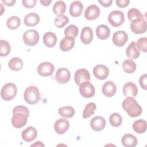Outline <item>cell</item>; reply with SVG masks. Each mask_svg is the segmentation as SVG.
I'll return each instance as SVG.
<instances>
[{"label":"cell","instance_id":"d6986e66","mask_svg":"<svg viewBox=\"0 0 147 147\" xmlns=\"http://www.w3.org/2000/svg\"><path fill=\"white\" fill-rule=\"evenodd\" d=\"M83 10V5L82 3L79 1H75L70 5L69 13L71 16L77 17L82 14Z\"/></svg>","mask_w":147,"mask_h":147},{"label":"cell","instance_id":"ee69618b","mask_svg":"<svg viewBox=\"0 0 147 147\" xmlns=\"http://www.w3.org/2000/svg\"><path fill=\"white\" fill-rule=\"evenodd\" d=\"M98 2L104 7H109L113 3L112 0H98Z\"/></svg>","mask_w":147,"mask_h":147},{"label":"cell","instance_id":"cb8c5ba5","mask_svg":"<svg viewBox=\"0 0 147 147\" xmlns=\"http://www.w3.org/2000/svg\"><path fill=\"white\" fill-rule=\"evenodd\" d=\"M126 55L127 57L133 59H137L140 56V52L135 41H132L128 45L126 49Z\"/></svg>","mask_w":147,"mask_h":147},{"label":"cell","instance_id":"8fae6325","mask_svg":"<svg viewBox=\"0 0 147 147\" xmlns=\"http://www.w3.org/2000/svg\"><path fill=\"white\" fill-rule=\"evenodd\" d=\"M93 74L95 78L99 80H104L109 74V69L107 67L102 64L95 65L93 68Z\"/></svg>","mask_w":147,"mask_h":147},{"label":"cell","instance_id":"3957f363","mask_svg":"<svg viewBox=\"0 0 147 147\" xmlns=\"http://www.w3.org/2000/svg\"><path fill=\"white\" fill-rule=\"evenodd\" d=\"M24 98L25 101L29 105H34L40 99V94L38 88L34 86L28 87L24 91Z\"/></svg>","mask_w":147,"mask_h":147},{"label":"cell","instance_id":"d6a6232c","mask_svg":"<svg viewBox=\"0 0 147 147\" xmlns=\"http://www.w3.org/2000/svg\"><path fill=\"white\" fill-rule=\"evenodd\" d=\"M66 11V4L63 1L56 2L53 6V13L58 16L63 15Z\"/></svg>","mask_w":147,"mask_h":147},{"label":"cell","instance_id":"44dd1931","mask_svg":"<svg viewBox=\"0 0 147 147\" xmlns=\"http://www.w3.org/2000/svg\"><path fill=\"white\" fill-rule=\"evenodd\" d=\"M93 32L89 26H84L82 29L80 34L81 41L84 44H90L93 39Z\"/></svg>","mask_w":147,"mask_h":147},{"label":"cell","instance_id":"8d00e7d4","mask_svg":"<svg viewBox=\"0 0 147 147\" xmlns=\"http://www.w3.org/2000/svg\"><path fill=\"white\" fill-rule=\"evenodd\" d=\"M11 51V48L9 43L5 40H0V56H6L9 54Z\"/></svg>","mask_w":147,"mask_h":147},{"label":"cell","instance_id":"4fadbf2b","mask_svg":"<svg viewBox=\"0 0 147 147\" xmlns=\"http://www.w3.org/2000/svg\"><path fill=\"white\" fill-rule=\"evenodd\" d=\"M130 29L135 34H142L146 31V22L144 18L132 22L130 24Z\"/></svg>","mask_w":147,"mask_h":147},{"label":"cell","instance_id":"484cf974","mask_svg":"<svg viewBox=\"0 0 147 147\" xmlns=\"http://www.w3.org/2000/svg\"><path fill=\"white\" fill-rule=\"evenodd\" d=\"M121 142L125 147H134L137 144V139L131 134H125L122 137Z\"/></svg>","mask_w":147,"mask_h":147},{"label":"cell","instance_id":"5b68a950","mask_svg":"<svg viewBox=\"0 0 147 147\" xmlns=\"http://www.w3.org/2000/svg\"><path fill=\"white\" fill-rule=\"evenodd\" d=\"M125 21L124 14L122 11L113 10L108 16V21L114 27L121 26Z\"/></svg>","mask_w":147,"mask_h":147},{"label":"cell","instance_id":"74e56055","mask_svg":"<svg viewBox=\"0 0 147 147\" xmlns=\"http://www.w3.org/2000/svg\"><path fill=\"white\" fill-rule=\"evenodd\" d=\"M69 22V18L67 16L60 15L57 16L54 20V23L56 26L59 28H62Z\"/></svg>","mask_w":147,"mask_h":147},{"label":"cell","instance_id":"603a6c76","mask_svg":"<svg viewBox=\"0 0 147 147\" xmlns=\"http://www.w3.org/2000/svg\"><path fill=\"white\" fill-rule=\"evenodd\" d=\"M42 40L46 47L48 48H52L56 44L57 37L54 33L52 32H48L44 34Z\"/></svg>","mask_w":147,"mask_h":147},{"label":"cell","instance_id":"4316f807","mask_svg":"<svg viewBox=\"0 0 147 147\" xmlns=\"http://www.w3.org/2000/svg\"><path fill=\"white\" fill-rule=\"evenodd\" d=\"M110 34V29L104 24L99 25L96 29V35L97 37L100 40L107 39Z\"/></svg>","mask_w":147,"mask_h":147},{"label":"cell","instance_id":"bcb514c9","mask_svg":"<svg viewBox=\"0 0 147 147\" xmlns=\"http://www.w3.org/2000/svg\"><path fill=\"white\" fill-rule=\"evenodd\" d=\"M40 2L42 5L47 6H49V4L52 2V0H40Z\"/></svg>","mask_w":147,"mask_h":147},{"label":"cell","instance_id":"f6af8a7d","mask_svg":"<svg viewBox=\"0 0 147 147\" xmlns=\"http://www.w3.org/2000/svg\"><path fill=\"white\" fill-rule=\"evenodd\" d=\"M2 2L5 5H6L7 6H13L15 3L16 1L15 0H11V1L2 0Z\"/></svg>","mask_w":147,"mask_h":147},{"label":"cell","instance_id":"7c38bea8","mask_svg":"<svg viewBox=\"0 0 147 147\" xmlns=\"http://www.w3.org/2000/svg\"><path fill=\"white\" fill-rule=\"evenodd\" d=\"M55 78L59 83L61 84L66 83L70 79L71 72L66 68H60L56 72Z\"/></svg>","mask_w":147,"mask_h":147},{"label":"cell","instance_id":"4dcf8cb0","mask_svg":"<svg viewBox=\"0 0 147 147\" xmlns=\"http://www.w3.org/2000/svg\"><path fill=\"white\" fill-rule=\"evenodd\" d=\"M123 70L127 73H133L136 69V64L131 59H126L122 63Z\"/></svg>","mask_w":147,"mask_h":147},{"label":"cell","instance_id":"d590c367","mask_svg":"<svg viewBox=\"0 0 147 147\" xmlns=\"http://www.w3.org/2000/svg\"><path fill=\"white\" fill-rule=\"evenodd\" d=\"M109 122L112 126L118 127L121 125L122 122V116L119 113H114L110 115Z\"/></svg>","mask_w":147,"mask_h":147},{"label":"cell","instance_id":"836d02e7","mask_svg":"<svg viewBox=\"0 0 147 147\" xmlns=\"http://www.w3.org/2000/svg\"><path fill=\"white\" fill-rule=\"evenodd\" d=\"M21 24L20 18L16 16L9 17L6 22V25L10 29L14 30L17 29Z\"/></svg>","mask_w":147,"mask_h":147},{"label":"cell","instance_id":"ba28073f","mask_svg":"<svg viewBox=\"0 0 147 147\" xmlns=\"http://www.w3.org/2000/svg\"><path fill=\"white\" fill-rule=\"evenodd\" d=\"M55 70L54 65L48 61L40 63L37 67L38 74L42 76H49L53 74Z\"/></svg>","mask_w":147,"mask_h":147},{"label":"cell","instance_id":"ac0fdd59","mask_svg":"<svg viewBox=\"0 0 147 147\" xmlns=\"http://www.w3.org/2000/svg\"><path fill=\"white\" fill-rule=\"evenodd\" d=\"M37 136V131L35 127L29 126L24 130L21 133L22 138L26 142H29L34 140Z\"/></svg>","mask_w":147,"mask_h":147},{"label":"cell","instance_id":"7dc6e473","mask_svg":"<svg viewBox=\"0 0 147 147\" xmlns=\"http://www.w3.org/2000/svg\"><path fill=\"white\" fill-rule=\"evenodd\" d=\"M44 146V145L40 141H37L34 144L31 145V146Z\"/></svg>","mask_w":147,"mask_h":147},{"label":"cell","instance_id":"83f0119b","mask_svg":"<svg viewBox=\"0 0 147 147\" xmlns=\"http://www.w3.org/2000/svg\"><path fill=\"white\" fill-rule=\"evenodd\" d=\"M127 17L131 22L139 21L144 18L141 11L136 8H131L128 10Z\"/></svg>","mask_w":147,"mask_h":147},{"label":"cell","instance_id":"9a60e30c","mask_svg":"<svg viewBox=\"0 0 147 147\" xmlns=\"http://www.w3.org/2000/svg\"><path fill=\"white\" fill-rule=\"evenodd\" d=\"M69 127V123L67 119L64 118L58 119L54 124L55 131L59 134L65 133Z\"/></svg>","mask_w":147,"mask_h":147},{"label":"cell","instance_id":"60d3db41","mask_svg":"<svg viewBox=\"0 0 147 147\" xmlns=\"http://www.w3.org/2000/svg\"><path fill=\"white\" fill-rule=\"evenodd\" d=\"M36 0H22V3L26 8H32L35 6L36 4Z\"/></svg>","mask_w":147,"mask_h":147},{"label":"cell","instance_id":"52a82bcc","mask_svg":"<svg viewBox=\"0 0 147 147\" xmlns=\"http://www.w3.org/2000/svg\"><path fill=\"white\" fill-rule=\"evenodd\" d=\"M79 92L82 96L86 98L92 97L95 92V87L93 84L90 82H84L80 84Z\"/></svg>","mask_w":147,"mask_h":147},{"label":"cell","instance_id":"e0dca14e","mask_svg":"<svg viewBox=\"0 0 147 147\" xmlns=\"http://www.w3.org/2000/svg\"><path fill=\"white\" fill-rule=\"evenodd\" d=\"M123 94L126 97H135L138 93L137 86L133 82H127L125 83L122 88Z\"/></svg>","mask_w":147,"mask_h":147},{"label":"cell","instance_id":"6da1fadb","mask_svg":"<svg viewBox=\"0 0 147 147\" xmlns=\"http://www.w3.org/2000/svg\"><path fill=\"white\" fill-rule=\"evenodd\" d=\"M13 117L11 118L12 125L16 128H21L24 126L28 121L29 115V109L22 105L17 106L13 109Z\"/></svg>","mask_w":147,"mask_h":147},{"label":"cell","instance_id":"d4e9b609","mask_svg":"<svg viewBox=\"0 0 147 147\" xmlns=\"http://www.w3.org/2000/svg\"><path fill=\"white\" fill-rule=\"evenodd\" d=\"M75 45V38L69 37H64L60 42V48L62 51L67 52L71 50Z\"/></svg>","mask_w":147,"mask_h":147},{"label":"cell","instance_id":"f35d334b","mask_svg":"<svg viewBox=\"0 0 147 147\" xmlns=\"http://www.w3.org/2000/svg\"><path fill=\"white\" fill-rule=\"evenodd\" d=\"M78 34V28L75 25H70L67 26L64 30L65 36H69L76 38Z\"/></svg>","mask_w":147,"mask_h":147},{"label":"cell","instance_id":"5bb4252c","mask_svg":"<svg viewBox=\"0 0 147 147\" xmlns=\"http://www.w3.org/2000/svg\"><path fill=\"white\" fill-rule=\"evenodd\" d=\"M100 9L98 6L92 4L88 6L84 12V17L88 20H94L96 19L100 15Z\"/></svg>","mask_w":147,"mask_h":147},{"label":"cell","instance_id":"1f68e13d","mask_svg":"<svg viewBox=\"0 0 147 147\" xmlns=\"http://www.w3.org/2000/svg\"><path fill=\"white\" fill-rule=\"evenodd\" d=\"M59 114L65 118H69L72 117L75 114V110L71 106H64L59 109Z\"/></svg>","mask_w":147,"mask_h":147},{"label":"cell","instance_id":"f546056e","mask_svg":"<svg viewBox=\"0 0 147 147\" xmlns=\"http://www.w3.org/2000/svg\"><path fill=\"white\" fill-rule=\"evenodd\" d=\"M133 130L137 133H144L146 130V122L144 119H138L134 122L132 125Z\"/></svg>","mask_w":147,"mask_h":147},{"label":"cell","instance_id":"30bf717a","mask_svg":"<svg viewBox=\"0 0 147 147\" xmlns=\"http://www.w3.org/2000/svg\"><path fill=\"white\" fill-rule=\"evenodd\" d=\"M74 79L77 85H80L84 82H89L90 80V73L85 68L79 69L75 73Z\"/></svg>","mask_w":147,"mask_h":147},{"label":"cell","instance_id":"7402d4cb","mask_svg":"<svg viewBox=\"0 0 147 147\" xmlns=\"http://www.w3.org/2000/svg\"><path fill=\"white\" fill-rule=\"evenodd\" d=\"M40 20V17L37 13H30L25 16L24 22L27 26H34L39 23Z\"/></svg>","mask_w":147,"mask_h":147},{"label":"cell","instance_id":"7a4b0ae2","mask_svg":"<svg viewBox=\"0 0 147 147\" xmlns=\"http://www.w3.org/2000/svg\"><path fill=\"white\" fill-rule=\"evenodd\" d=\"M122 106L124 110L131 117H138L142 113V107L133 97H127L122 102Z\"/></svg>","mask_w":147,"mask_h":147},{"label":"cell","instance_id":"ab89813d","mask_svg":"<svg viewBox=\"0 0 147 147\" xmlns=\"http://www.w3.org/2000/svg\"><path fill=\"white\" fill-rule=\"evenodd\" d=\"M146 37H141L138 40L136 45L139 49V50L144 52H146Z\"/></svg>","mask_w":147,"mask_h":147},{"label":"cell","instance_id":"9c48e42d","mask_svg":"<svg viewBox=\"0 0 147 147\" xmlns=\"http://www.w3.org/2000/svg\"><path fill=\"white\" fill-rule=\"evenodd\" d=\"M128 40V36L126 32L123 30H118L115 32L113 36L112 40L117 47L123 46Z\"/></svg>","mask_w":147,"mask_h":147},{"label":"cell","instance_id":"ffe728a7","mask_svg":"<svg viewBox=\"0 0 147 147\" xmlns=\"http://www.w3.org/2000/svg\"><path fill=\"white\" fill-rule=\"evenodd\" d=\"M102 90L103 95L106 96L111 97L114 95L116 92V85L112 81H107L103 84Z\"/></svg>","mask_w":147,"mask_h":147},{"label":"cell","instance_id":"7bdbcfd3","mask_svg":"<svg viewBox=\"0 0 147 147\" xmlns=\"http://www.w3.org/2000/svg\"><path fill=\"white\" fill-rule=\"evenodd\" d=\"M117 5L121 8L126 7L130 3L129 0H117L115 1Z\"/></svg>","mask_w":147,"mask_h":147},{"label":"cell","instance_id":"f1b7e54d","mask_svg":"<svg viewBox=\"0 0 147 147\" xmlns=\"http://www.w3.org/2000/svg\"><path fill=\"white\" fill-rule=\"evenodd\" d=\"M8 66L12 71H20L23 67V61L20 58L14 57L10 60L8 63Z\"/></svg>","mask_w":147,"mask_h":147},{"label":"cell","instance_id":"e575fe53","mask_svg":"<svg viewBox=\"0 0 147 147\" xmlns=\"http://www.w3.org/2000/svg\"><path fill=\"white\" fill-rule=\"evenodd\" d=\"M96 106L95 103L91 102L87 103L83 112V117L84 118H88L91 115L94 114Z\"/></svg>","mask_w":147,"mask_h":147},{"label":"cell","instance_id":"277c9868","mask_svg":"<svg viewBox=\"0 0 147 147\" xmlns=\"http://www.w3.org/2000/svg\"><path fill=\"white\" fill-rule=\"evenodd\" d=\"M17 92V88L16 84L13 83H7L2 87L1 96L2 99L9 101L16 96Z\"/></svg>","mask_w":147,"mask_h":147},{"label":"cell","instance_id":"8992f818","mask_svg":"<svg viewBox=\"0 0 147 147\" xmlns=\"http://www.w3.org/2000/svg\"><path fill=\"white\" fill-rule=\"evenodd\" d=\"M39 34L36 30H28L23 34V40L24 43L30 47L36 45L39 41Z\"/></svg>","mask_w":147,"mask_h":147},{"label":"cell","instance_id":"b9f144b4","mask_svg":"<svg viewBox=\"0 0 147 147\" xmlns=\"http://www.w3.org/2000/svg\"><path fill=\"white\" fill-rule=\"evenodd\" d=\"M146 79H147V78H146V74H144L142 75V76H140V79H139V83H140V85L141 86V87L146 90V87H147V85H146Z\"/></svg>","mask_w":147,"mask_h":147},{"label":"cell","instance_id":"2e32d148","mask_svg":"<svg viewBox=\"0 0 147 147\" xmlns=\"http://www.w3.org/2000/svg\"><path fill=\"white\" fill-rule=\"evenodd\" d=\"M90 126L92 130L96 131L102 130L106 126V121L101 116H96L90 121Z\"/></svg>","mask_w":147,"mask_h":147}]
</instances>
